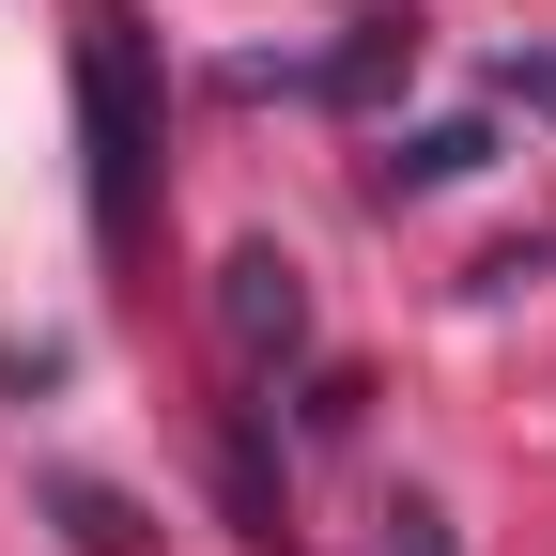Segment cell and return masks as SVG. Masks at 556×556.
I'll use <instances>...</instances> for the list:
<instances>
[{
    "mask_svg": "<svg viewBox=\"0 0 556 556\" xmlns=\"http://www.w3.org/2000/svg\"><path fill=\"white\" fill-rule=\"evenodd\" d=\"M78 201H93V248L139 263V232H155V31H139V0H78Z\"/></svg>",
    "mask_w": 556,
    "mask_h": 556,
    "instance_id": "1",
    "label": "cell"
},
{
    "mask_svg": "<svg viewBox=\"0 0 556 556\" xmlns=\"http://www.w3.org/2000/svg\"><path fill=\"white\" fill-rule=\"evenodd\" d=\"M217 356H232L248 387L309 356V263H294V248H232V263H217Z\"/></svg>",
    "mask_w": 556,
    "mask_h": 556,
    "instance_id": "2",
    "label": "cell"
},
{
    "mask_svg": "<svg viewBox=\"0 0 556 556\" xmlns=\"http://www.w3.org/2000/svg\"><path fill=\"white\" fill-rule=\"evenodd\" d=\"M417 47H433V31H417L402 0H387V16H356V31H340V47H309V62H232V93H309V109H371L387 78H417Z\"/></svg>",
    "mask_w": 556,
    "mask_h": 556,
    "instance_id": "3",
    "label": "cell"
},
{
    "mask_svg": "<svg viewBox=\"0 0 556 556\" xmlns=\"http://www.w3.org/2000/svg\"><path fill=\"white\" fill-rule=\"evenodd\" d=\"M479 155H495V124H417V139H387V155H371V186L402 201V186H464Z\"/></svg>",
    "mask_w": 556,
    "mask_h": 556,
    "instance_id": "4",
    "label": "cell"
},
{
    "mask_svg": "<svg viewBox=\"0 0 556 556\" xmlns=\"http://www.w3.org/2000/svg\"><path fill=\"white\" fill-rule=\"evenodd\" d=\"M47 510L78 526V556H139V510L109 495V479H47Z\"/></svg>",
    "mask_w": 556,
    "mask_h": 556,
    "instance_id": "5",
    "label": "cell"
},
{
    "mask_svg": "<svg viewBox=\"0 0 556 556\" xmlns=\"http://www.w3.org/2000/svg\"><path fill=\"white\" fill-rule=\"evenodd\" d=\"M495 93H510V109H556V47H510V62H495Z\"/></svg>",
    "mask_w": 556,
    "mask_h": 556,
    "instance_id": "6",
    "label": "cell"
}]
</instances>
